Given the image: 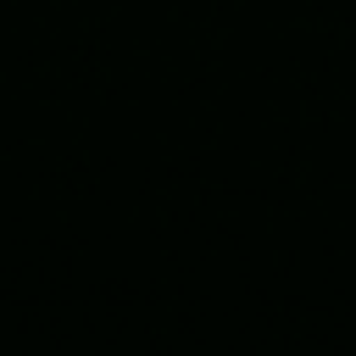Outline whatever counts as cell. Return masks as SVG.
<instances>
[]
</instances>
